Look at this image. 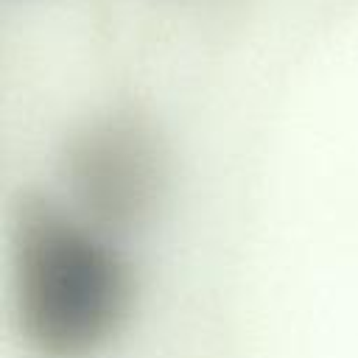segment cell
I'll return each instance as SVG.
<instances>
[{"mask_svg": "<svg viewBox=\"0 0 358 358\" xmlns=\"http://www.w3.org/2000/svg\"><path fill=\"white\" fill-rule=\"evenodd\" d=\"M6 288L11 324L31 358H103L137 313L134 243L48 185L31 187L8 218Z\"/></svg>", "mask_w": 358, "mask_h": 358, "instance_id": "cell-1", "label": "cell"}, {"mask_svg": "<svg viewBox=\"0 0 358 358\" xmlns=\"http://www.w3.org/2000/svg\"><path fill=\"white\" fill-rule=\"evenodd\" d=\"M48 187L98 227L134 243L168 201V148L143 117L109 112L64 140Z\"/></svg>", "mask_w": 358, "mask_h": 358, "instance_id": "cell-2", "label": "cell"}]
</instances>
